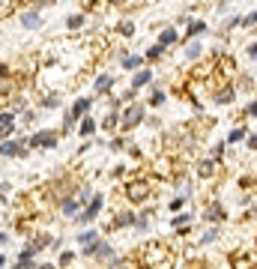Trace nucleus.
<instances>
[{
  "mask_svg": "<svg viewBox=\"0 0 257 269\" xmlns=\"http://www.w3.org/2000/svg\"><path fill=\"white\" fill-rule=\"evenodd\" d=\"M206 218H209V221H222V218H225V209H222V206H209Z\"/></svg>",
  "mask_w": 257,
  "mask_h": 269,
  "instance_id": "obj_9",
  "label": "nucleus"
},
{
  "mask_svg": "<svg viewBox=\"0 0 257 269\" xmlns=\"http://www.w3.org/2000/svg\"><path fill=\"white\" fill-rule=\"evenodd\" d=\"M99 209H102V198H93V203H90V206L78 215V221H81V225H90V221L99 215Z\"/></svg>",
  "mask_w": 257,
  "mask_h": 269,
  "instance_id": "obj_3",
  "label": "nucleus"
},
{
  "mask_svg": "<svg viewBox=\"0 0 257 269\" xmlns=\"http://www.w3.org/2000/svg\"><path fill=\"white\" fill-rule=\"evenodd\" d=\"M120 30H123V33H135V24H132V21H123V24H120Z\"/></svg>",
  "mask_w": 257,
  "mask_h": 269,
  "instance_id": "obj_26",
  "label": "nucleus"
},
{
  "mask_svg": "<svg viewBox=\"0 0 257 269\" xmlns=\"http://www.w3.org/2000/svg\"><path fill=\"white\" fill-rule=\"evenodd\" d=\"M174 39H177V33H174V30H164V33H161V45H170Z\"/></svg>",
  "mask_w": 257,
  "mask_h": 269,
  "instance_id": "obj_19",
  "label": "nucleus"
},
{
  "mask_svg": "<svg viewBox=\"0 0 257 269\" xmlns=\"http://www.w3.org/2000/svg\"><path fill=\"white\" fill-rule=\"evenodd\" d=\"M161 51H164V45H156V48H150V54H147V57H153V60H156Z\"/></svg>",
  "mask_w": 257,
  "mask_h": 269,
  "instance_id": "obj_28",
  "label": "nucleus"
},
{
  "mask_svg": "<svg viewBox=\"0 0 257 269\" xmlns=\"http://www.w3.org/2000/svg\"><path fill=\"white\" fill-rule=\"evenodd\" d=\"M108 3H123V0H108Z\"/></svg>",
  "mask_w": 257,
  "mask_h": 269,
  "instance_id": "obj_33",
  "label": "nucleus"
},
{
  "mask_svg": "<svg viewBox=\"0 0 257 269\" xmlns=\"http://www.w3.org/2000/svg\"><path fill=\"white\" fill-rule=\"evenodd\" d=\"M200 30H203V21H192V24H189V33L192 36H197Z\"/></svg>",
  "mask_w": 257,
  "mask_h": 269,
  "instance_id": "obj_20",
  "label": "nucleus"
},
{
  "mask_svg": "<svg viewBox=\"0 0 257 269\" xmlns=\"http://www.w3.org/2000/svg\"><path fill=\"white\" fill-rule=\"evenodd\" d=\"M78 203H81L78 198H75V201H66L63 203V212H66V215H75V212H78Z\"/></svg>",
  "mask_w": 257,
  "mask_h": 269,
  "instance_id": "obj_14",
  "label": "nucleus"
},
{
  "mask_svg": "<svg viewBox=\"0 0 257 269\" xmlns=\"http://www.w3.org/2000/svg\"><path fill=\"white\" fill-rule=\"evenodd\" d=\"M18 153H21L18 141H3V156H18Z\"/></svg>",
  "mask_w": 257,
  "mask_h": 269,
  "instance_id": "obj_5",
  "label": "nucleus"
},
{
  "mask_svg": "<svg viewBox=\"0 0 257 269\" xmlns=\"http://www.w3.org/2000/svg\"><path fill=\"white\" fill-rule=\"evenodd\" d=\"M216 239H219V228H212V231H206L200 242H216Z\"/></svg>",
  "mask_w": 257,
  "mask_h": 269,
  "instance_id": "obj_15",
  "label": "nucleus"
},
{
  "mask_svg": "<svg viewBox=\"0 0 257 269\" xmlns=\"http://www.w3.org/2000/svg\"><path fill=\"white\" fill-rule=\"evenodd\" d=\"M30 144L33 147H54V144H57V134L54 132H36L30 138Z\"/></svg>",
  "mask_w": 257,
  "mask_h": 269,
  "instance_id": "obj_4",
  "label": "nucleus"
},
{
  "mask_svg": "<svg viewBox=\"0 0 257 269\" xmlns=\"http://www.w3.org/2000/svg\"><path fill=\"white\" fill-rule=\"evenodd\" d=\"M21 24H24V27H39V15H36V12H24V15H21Z\"/></svg>",
  "mask_w": 257,
  "mask_h": 269,
  "instance_id": "obj_6",
  "label": "nucleus"
},
{
  "mask_svg": "<svg viewBox=\"0 0 257 269\" xmlns=\"http://www.w3.org/2000/svg\"><path fill=\"white\" fill-rule=\"evenodd\" d=\"M81 24H84V18H81V15H72V18H69V27H81Z\"/></svg>",
  "mask_w": 257,
  "mask_h": 269,
  "instance_id": "obj_27",
  "label": "nucleus"
},
{
  "mask_svg": "<svg viewBox=\"0 0 257 269\" xmlns=\"http://www.w3.org/2000/svg\"><path fill=\"white\" fill-rule=\"evenodd\" d=\"M114 123H117V114H108V117H105V123H102V126H105V129H114Z\"/></svg>",
  "mask_w": 257,
  "mask_h": 269,
  "instance_id": "obj_23",
  "label": "nucleus"
},
{
  "mask_svg": "<svg viewBox=\"0 0 257 269\" xmlns=\"http://www.w3.org/2000/svg\"><path fill=\"white\" fill-rule=\"evenodd\" d=\"M90 105H93V99H78V105L72 108V111H75V117H81V114H87V111H90Z\"/></svg>",
  "mask_w": 257,
  "mask_h": 269,
  "instance_id": "obj_7",
  "label": "nucleus"
},
{
  "mask_svg": "<svg viewBox=\"0 0 257 269\" xmlns=\"http://www.w3.org/2000/svg\"><path fill=\"white\" fill-rule=\"evenodd\" d=\"M212 173V162H200V176H209Z\"/></svg>",
  "mask_w": 257,
  "mask_h": 269,
  "instance_id": "obj_22",
  "label": "nucleus"
},
{
  "mask_svg": "<svg viewBox=\"0 0 257 269\" xmlns=\"http://www.w3.org/2000/svg\"><path fill=\"white\" fill-rule=\"evenodd\" d=\"M132 221H135V215H128V212H123V215L117 218V225H120V228H126V225H132Z\"/></svg>",
  "mask_w": 257,
  "mask_h": 269,
  "instance_id": "obj_18",
  "label": "nucleus"
},
{
  "mask_svg": "<svg viewBox=\"0 0 257 269\" xmlns=\"http://www.w3.org/2000/svg\"><path fill=\"white\" fill-rule=\"evenodd\" d=\"M248 57H251V60H257V45H248Z\"/></svg>",
  "mask_w": 257,
  "mask_h": 269,
  "instance_id": "obj_31",
  "label": "nucleus"
},
{
  "mask_svg": "<svg viewBox=\"0 0 257 269\" xmlns=\"http://www.w3.org/2000/svg\"><path fill=\"white\" fill-rule=\"evenodd\" d=\"M200 54H203V48H200L197 42H192V45H189V51H186V57H189V60H197Z\"/></svg>",
  "mask_w": 257,
  "mask_h": 269,
  "instance_id": "obj_11",
  "label": "nucleus"
},
{
  "mask_svg": "<svg viewBox=\"0 0 257 269\" xmlns=\"http://www.w3.org/2000/svg\"><path fill=\"white\" fill-rule=\"evenodd\" d=\"M239 90H251V78H239Z\"/></svg>",
  "mask_w": 257,
  "mask_h": 269,
  "instance_id": "obj_29",
  "label": "nucleus"
},
{
  "mask_svg": "<svg viewBox=\"0 0 257 269\" xmlns=\"http://www.w3.org/2000/svg\"><path fill=\"white\" fill-rule=\"evenodd\" d=\"M147 81H150V72H141V75L135 78V84H132V90H135V87H141V84H147Z\"/></svg>",
  "mask_w": 257,
  "mask_h": 269,
  "instance_id": "obj_16",
  "label": "nucleus"
},
{
  "mask_svg": "<svg viewBox=\"0 0 257 269\" xmlns=\"http://www.w3.org/2000/svg\"><path fill=\"white\" fill-rule=\"evenodd\" d=\"M123 66H126V69H138V66H141V57H126V60H123Z\"/></svg>",
  "mask_w": 257,
  "mask_h": 269,
  "instance_id": "obj_17",
  "label": "nucleus"
},
{
  "mask_svg": "<svg viewBox=\"0 0 257 269\" xmlns=\"http://www.w3.org/2000/svg\"><path fill=\"white\" fill-rule=\"evenodd\" d=\"M230 99H233V90H230V87H227V90H219V93H216V102H219V105H227Z\"/></svg>",
  "mask_w": 257,
  "mask_h": 269,
  "instance_id": "obj_10",
  "label": "nucleus"
},
{
  "mask_svg": "<svg viewBox=\"0 0 257 269\" xmlns=\"http://www.w3.org/2000/svg\"><path fill=\"white\" fill-rule=\"evenodd\" d=\"M245 24H248V27H251V24H257V12H251V15L245 18Z\"/></svg>",
  "mask_w": 257,
  "mask_h": 269,
  "instance_id": "obj_30",
  "label": "nucleus"
},
{
  "mask_svg": "<svg viewBox=\"0 0 257 269\" xmlns=\"http://www.w3.org/2000/svg\"><path fill=\"white\" fill-rule=\"evenodd\" d=\"M93 132V120H87V117H84V123H81V134H90Z\"/></svg>",
  "mask_w": 257,
  "mask_h": 269,
  "instance_id": "obj_21",
  "label": "nucleus"
},
{
  "mask_svg": "<svg viewBox=\"0 0 257 269\" xmlns=\"http://www.w3.org/2000/svg\"><path fill=\"white\" fill-rule=\"evenodd\" d=\"M147 195H150V186L144 183V180H138V183H128V189H126V198L132 203H141V201H147Z\"/></svg>",
  "mask_w": 257,
  "mask_h": 269,
  "instance_id": "obj_1",
  "label": "nucleus"
},
{
  "mask_svg": "<svg viewBox=\"0 0 257 269\" xmlns=\"http://www.w3.org/2000/svg\"><path fill=\"white\" fill-rule=\"evenodd\" d=\"M141 120H144V108H141V105H132V108H126V114H123V129L138 126Z\"/></svg>",
  "mask_w": 257,
  "mask_h": 269,
  "instance_id": "obj_2",
  "label": "nucleus"
},
{
  "mask_svg": "<svg viewBox=\"0 0 257 269\" xmlns=\"http://www.w3.org/2000/svg\"><path fill=\"white\" fill-rule=\"evenodd\" d=\"M248 147H257V134L251 138V141H248Z\"/></svg>",
  "mask_w": 257,
  "mask_h": 269,
  "instance_id": "obj_32",
  "label": "nucleus"
},
{
  "mask_svg": "<svg viewBox=\"0 0 257 269\" xmlns=\"http://www.w3.org/2000/svg\"><path fill=\"white\" fill-rule=\"evenodd\" d=\"M189 218H192V215H180V218H174V228H186Z\"/></svg>",
  "mask_w": 257,
  "mask_h": 269,
  "instance_id": "obj_24",
  "label": "nucleus"
},
{
  "mask_svg": "<svg viewBox=\"0 0 257 269\" xmlns=\"http://www.w3.org/2000/svg\"><path fill=\"white\" fill-rule=\"evenodd\" d=\"M150 102H153V105H161V102H164V93H161V90H156V93L150 96Z\"/></svg>",
  "mask_w": 257,
  "mask_h": 269,
  "instance_id": "obj_25",
  "label": "nucleus"
},
{
  "mask_svg": "<svg viewBox=\"0 0 257 269\" xmlns=\"http://www.w3.org/2000/svg\"><path fill=\"white\" fill-rule=\"evenodd\" d=\"M96 257H102V260H111V245H96Z\"/></svg>",
  "mask_w": 257,
  "mask_h": 269,
  "instance_id": "obj_13",
  "label": "nucleus"
},
{
  "mask_svg": "<svg viewBox=\"0 0 257 269\" xmlns=\"http://www.w3.org/2000/svg\"><path fill=\"white\" fill-rule=\"evenodd\" d=\"M12 126H15V117H12V114L6 111V114H3V123H0V129H3V134H9V132H12Z\"/></svg>",
  "mask_w": 257,
  "mask_h": 269,
  "instance_id": "obj_8",
  "label": "nucleus"
},
{
  "mask_svg": "<svg viewBox=\"0 0 257 269\" xmlns=\"http://www.w3.org/2000/svg\"><path fill=\"white\" fill-rule=\"evenodd\" d=\"M111 84H114V78H111V75H102V78H99V81H96V90H99V93H102V90H108Z\"/></svg>",
  "mask_w": 257,
  "mask_h": 269,
  "instance_id": "obj_12",
  "label": "nucleus"
}]
</instances>
